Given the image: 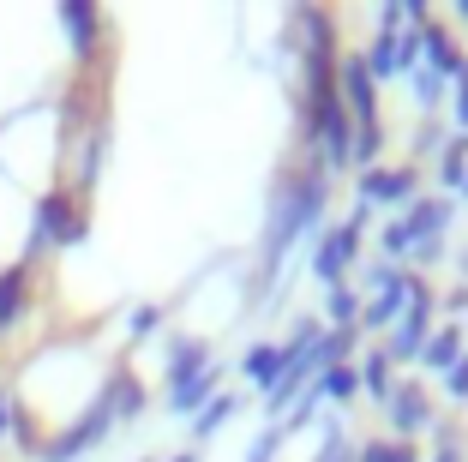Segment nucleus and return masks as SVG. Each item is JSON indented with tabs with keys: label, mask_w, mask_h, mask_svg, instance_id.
Returning a JSON list of instances; mask_svg holds the SVG:
<instances>
[{
	"label": "nucleus",
	"mask_w": 468,
	"mask_h": 462,
	"mask_svg": "<svg viewBox=\"0 0 468 462\" xmlns=\"http://www.w3.org/2000/svg\"><path fill=\"white\" fill-rule=\"evenodd\" d=\"M427 337H432V288L420 283V288H414V300L402 306V325H397V337L385 342L390 367H397V360H414V354L427 349Z\"/></svg>",
	"instance_id": "nucleus-5"
},
{
	"label": "nucleus",
	"mask_w": 468,
	"mask_h": 462,
	"mask_svg": "<svg viewBox=\"0 0 468 462\" xmlns=\"http://www.w3.org/2000/svg\"><path fill=\"white\" fill-rule=\"evenodd\" d=\"M360 222H367V204H360L348 222H336V229L318 234V246H313V276H318V283L336 288L348 276V264H355V252H360Z\"/></svg>",
	"instance_id": "nucleus-3"
},
{
	"label": "nucleus",
	"mask_w": 468,
	"mask_h": 462,
	"mask_svg": "<svg viewBox=\"0 0 468 462\" xmlns=\"http://www.w3.org/2000/svg\"><path fill=\"white\" fill-rule=\"evenodd\" d=\"M390 421H397V433H420V426H427V396H420V384H397V391H390Z\"/></svg>",
	"instance_id": "nucleus-12"
},
{
	"label": "nucleus",
	"mask_w": 468,
	"mask_h": 462,
	"mask_svg": "<svg viewBox=\"0 0 468 462\" xmlns=\"http://www.w3.org/2000/svg\"><path fill=\"white\" fill-rule=\"evenodd\" d=\"M25 300H30V264H13V271H0V330L18 325Z\"/></svg>",
	"instance_id": "nucleus-11"
},
{
	"label": "nucleus",
	"mask_w": 468,
	"mask_h": 462,
	"mask_svg": "<svg viewBox=\"0 0 468 462\" xmlns=\"http://www.w3.org/2000/svg\"><path fill=\"white\" fill-rule=\"evenodd\" d=\"M324 313H331V330H355V325H360V300H355V288L336 283L331 295H324Z\"/></svg>",
	"instance_id": "nucleus-19"
},
{
	"label": "nucleus",
	"mask_w": 468,
	"mask_h": 462,
	"mask_svg": "<svg viewBox=\"0 0 468 462\" xmlns=\"http://www.w3.org/2000/svg\"><path fill=\"white\" fill-rule=\"evenodd\" d=\"M409 84H414V109H420V114L439 109V96H444V79H439V72L414 67V72H409Z\"/></svg>",
	"instance_id": "nucleus-21"
},
{
	"label": "nucleus",
	"mask_w": 468,
	"mask_h": 462,
	"mask_svg": "<svg viewBox=\"0 0 468 462\" xmlns=\"http://www.w3.org/2000/svg\"><path fill=\"white\" fill-rule=\"evenodd\" d=\"M444 384H451V403H468V354L456 360L451 372H444Z\"/></svg>",
	"instance_id": "nucleus-25"
},
{
	"label": "nucleus",
	"mask_w": 468,
	"mask_h": 462,
	"mask_svg": "<svg viewBox=\"0 0 468 462\" xmlns=\"http://www.w3.org/2000/svg\"><path fill=\"white\" fill-rule=\"evenodd\" d=\"M217 379H222V372H217V367H205L198 379H186L180 391H168V408H175V414H198V408L210 403V391H217Z\"/></svg>",
	"instance_id": "nucleus-16"
},
{
	"label": "nucleus",
	"mask_w": 468,
	"mask_h": 462,
	"mask_svg": "<svg viewBox=\"0 0 468 462\" xmlns=\"http://www.w3.org/2000/svg\"><path fill=\"white\" fill-rule=\"evenodd\" d=\"M234 408H240L234 396H210V403H205V408L193 414V438H210V433H217L222 421H234Z\"/></svg>",
	"instance_id": "nucleus-20"
},
{
	"label": "nucleus",
	"mask_w": 468,
	"mask_h": 462,
	"mask_svg": "<svg viewBox=\"0 0 468 462\" xmlns=\"http://www.w3.org/2000/svg\"><path fill=\"white\" fill-rule=\"evenodd\" d=\"M463 187H468V180H463Z\"/></svg>",
	"instance_id": "nucleus-32"
},
{
	"label": "nucleus",
	"mask_w": 468,
	"mask_h": 462,
	"mask_svg": "<svg viewBox=\"0 0 468 462\" xmlns=\"http://www.w3.org/2000/svg\"><path fill=\"white\" fill-rule=\"evenodd\" d=\"M456 126H463V138H468V72L456 79Z\"/></svg>",
	"instance_id": "nucleus-26"
},
{
	"label": "nucleus",
	"mask_w": 468,
	"mask_h": 462,
	"mask_svg": "<svg viewBox=\"0 0 468 462\" xmlns=\"http://www.w3.org/2000/svg\"><path fill=\"white\" fill-rule=\"evenodd\" d=\"M60 25H67V37H72V55H90V48H97V37H102V13L97 6H84V0H67V6H60Z\"/></svg>",
	"instance_id": "nucleus-8"
},
{
	"label": "nucleus",
	"mask_w": 468,
	"mask_h": 462,
	"mask_svg": "<svg viewBox=\"0 0 468 462\" xmlns=\"http://www.w3.org/2000/svg\"><path fill=\"white\" fill-rule=\"evenodd\" d=\"M175 462H193V457H175Z\"/></svg>",
	"instance_id": "nucleus-31"
},
{
	"label": "nucleus",
	"mask_w": 468,
	"mask_h": 462,
	"mask_svg": "<svg viewBox=\"0 0 468 462\" xmlns=\"http://www.w3.org/2000/svg\"><path fill=\"white\" fill-rule=\"evenodd\" d=\"M414 199V175L409 168H360V204H409Z\"/></svg>",
	"instance_id": "nucleus-7"
},
{
	"label": "nucleus",
	"mask_w": 468,
	"mask_h": 462,
	"mask_svg": "<svg viewBox=\"0 0 468 462\" xmlns=\"http://www.w3.org/2000/svg\"><path fill=\"white\" fill-rule=\"evenodd\" d=\"M205 367H210V349H205V342H175V349H168V391H180V384L198 379Z\"/></svg>",
	"instance_id": "nucleus-13"
},
{
	"label": "nucleus",
	"mask_w": 468,
	"mask_h": 462,
	"mask_svg": "<svg viewBox=\"0 0 468 462\" xmlns=\"http://www.w3.org/2000/svg\"><path fill=\"white\" fill-rule=\"evenodd\" d=\"M439 175H444V187H463V180H468V138L463 133L444 145V168H439Z\"/></svg>",
	"instance_id": "nucleus-22"
},
{
	"label": "nucleus",
	"mask_w": 468,
	"mask_h": 462,
	"mask_svg": "<svg viewBox=\"0 0 468 462\" xmlns=\"http://www.w3.org/2000/svg\"><path fill=\"white\" fill-rule=\"evenodd\" d=\"M360 384H367L372 403H390V391H397V384H390V354H385V349L360 360Z\"/></svg>",
	"instance_id": "nucleus-18"
},
{
	"label": "nucleus",
	"mask_w": 468,
	"mask_h": 462,
	"mask_svg": "<svg viewBox=\"0 0 468 462\" xmlns=\"http://www.w3.org/2000/svg\"><path fill=\"white\" fill-rule=\"evenodd\" d=\"M444 222H451V204L444 199H420L409 217H402V229H409V241L420 246V241H444Z\"/></svg>",
	"instance_id": "nucleus-10"
},
{
	"label": "nucleus",
	"mask_w": 468,
	"mask_h": 462,
	"mask_svg": "<svg viewBox=\"0 0 468 462\" xmlns=\"http://www.w3.org/2000/svg\"><path fill=\"white\" fill-rule=\"evenodd\" d=\"M420 360H427L432 372H451L456 360H463V330H456V325L432 330V337H427V349H420Z\"/></svg>",
	"instance_id": "nucleus-15"
},
{
	"label": "nucleus",
	"mask_w": 468,
	"mask_h": 462,
	"mask_svg": "<svg viewBox=\"0 0 468 462\" xmlns=\"http://www.w3.org/2000/svg\"><path fill=\"white\" fill-rule=\"evenodd\" d=\"M318 462H355V450L343 445V433H336V421H331V433H324V450H318Z\"/></svg>",
	"instance_id": "nucleus-24"
},
{
	"label": "nucleus",
	"mask_w": 468,
	"mask_h": 462,
	"mask_svg": "<svg viewBox=\"0 0 468 462\" xmlns=\"http://www.w3.org/2000/svg\"><path fill=\"white\" fill-rule=\"evenodd\" d=\"M109 426H114V403H109V391H102L97 403H90V414H84V421H72L67 433H60V445H48L42 457H48V462H72L79 450L102 445V433H109Z\"/></svg>",
	"instance_id": "nucleus-6"
},
{
	"label": "nucleus",
	"mask_w": 468,
	"mask_h": 462,
	"mask_svg": "<svg viewBox=\"0 0 468 462\" xmlns=\"http://www.w3.org/2000/svg\"><path fill=\"white\" fill-rule=\"evenodd\" d=\"M432 462H463V457H456V445H444V450H439V457H432Z\"/></svg>",
	"instance_id": "nucleus-28"
},
{
	"label": "nucleus",
	"mask_w": 468,
	"mask_h": 462,
	"mask_svg": "<svg viewBox=\"0 0 468 462\" xmlns=\"http://www.w3.org/2000/svg\"><path fill=\"white\" fill-rule=\"evenodd\" d=\"M336 96H343L355 133L378 126V79L367 72V55H343V72H336Z\"/></svg>",
	"instance_id": "nucleus-4"
},
{
	"label": "nucleus",
	"mask_w": 468,
	"mask_h": 462,
	"mask_svg": "<svg viewBox=\"0 0 468 462\" xmlns=\"http://www.w3.org/2000/svg\"><path fill=\"white\" fill-rule=\"evenodd\" d=\"M420 48H427V72H439V79H463V55H456V42L444 37L439 25H420Z\"/></svg>",
	"instance_id": "nucleus-9"
},
{
	"label": "nucleus",
	"mask_w": 468,
	"mask_h": 462,
	"mask_svg": "<svg viewBox=\"0 0 468 462\" xmlns=\"http://www.w3.org/2000/svg\"><path fill=\"white\" fill-rule=\"evenodd\" d=\"M282 367H289V342L276 349V342H259V349L247 354V379L259 384V391H271L276 379H282Z\"/></svg>",
	"instance_id": "nucleus-14"
},
{
	"label": "nucleus",
	"mask_w": 468,
	"mask_h": 462,
	"mask_svg": "<svg viewBox=\"0 0 468 462\" xmlns=\"http://www.w3.org/2000/svg\"><path fill=\"white\" fill-rule=\"evenodd\" d=\"M355 462H414V450L409 445H367Z\"/></svg>",
	"instance_id": "nucleus-23"
},
{
	"label": "nucleus",
	"mask_w": 468,
	"mask_h": 462,
	"mask_svg": "<svg viewBox=\"0 0 468 462\" xmlns=\"http://www.w3.org/2000/svg\"><path fill=\"white\" fill-rule=\"evenodd\" d=\"M456 18H463V25H468V0H456Z\"/></svg>",
	"instance_id": "nucleus-29"
},
{
	"label": "nucleus",
	"mask_w": 468,
	"mask_h": 462,
	"mask_svg": "<svg viewBox=\"0 0 468 462\" xmlns=\"http://www.w3.org/2000/svg\"><path fill=\"white\" fill-rule=\"evenodd\" d=\"M156 318H163V313H156V306H144V313H133V330L144 337V330H156Z\"/></svg>",
	"instance_id": "nucleus-27"
},
{
	"label": "nucleus",
	"mask_w": 468,
	"mask_h": 462,
	"mask_svg": "<svg viewBox=\"0 0 468 462\" xmlns=\"http://www.w3.org/2000/svg\"><path fill=\"white\" fill-rule=\"evenodd\" d=\"M324 192H331V175L318 163H301L294 175H282V187L271 199V222H264V276L289 259V246L301 234H313L324 222Z\"/></svg>",
	"instance_id": "nucleus-1"
},
{
	"label": "nucleus",
	"mask_w": 468,
	"mask_h": 462,
	"mask_svg": "<svg viewBox=\"0 0 468 462\" xmlns=\"http://www.w3.org/2000/svg\"><path fill=\"white\" fill-rule=\"evenodd\" d=\"M360 391V372L355 367H331L313 379V396H324V403H348V396Z\"/></svg>",
	"instance_id": "nucleus-17"
},
{
	"label": "nucleus",
	"mask_w": 468,
	"mask_h": 462,
	"mask_svg": "<svg viewBox=\"0 0 468 462\" xmlns=\"http://www.w3.org/2000/svg\"><path fill=\"white\" fill-rule=\"evenodd\" d=\"M84 234H90V222L72 210L67 192H48V199H37V229H30V259L37 252H48V246H79Z\"/></svg>",
	"instance_id": "nucleus-2"
},
{
	"label": "nucleus",
	"mask_w": 468,
	"mask_h": 462,
	"mask_svg": "<svg viewBox=\"0 0 468 462\" xmlns=\"http://www.w3.org/2000/svg\"><path fill=\"white\" fill-rule=\"evenodd\" d=\"M0 426H6V396H0Z\"/></svg>",
	"instance_id": "nucleus-30"
}]
</instances>
